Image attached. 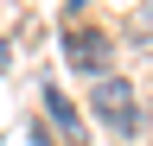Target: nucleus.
Wrapping results in <instances>:
<instances>
[{"label": "nucleus", "instance_id": "3", "mask_svg": "<svg viewBox=\"0 0 153 146\" xmlns=\"http://www.w3.org/2000/svg\"><path fill=\"white\" fill-rule=\"evenodd\" d=\"M45 108H51V121H57V127H70V134H76V108H70L64 95H45Z\"/></svg>", "mask_w": 153, "mask_h": 146}, {"label": "nucleus", "instance_id": "1", "mask_svg": "<svg viewBox=\"0 0 153 146\" xmlns=\"http://www.w3.org/2000/svg\"><path fill=\"white\" fill-rule=\"evenodd\" d=\"M89 108L115 127V134H140V95H134V83H128V76H96Z\"/></svg>", "mask_w": 153, "mask_h": 146}, {"label": "nucleus", "instance_id": "2", "mask_svg": "<svg viewBox=\"0 0 153 146\" xmlns=\"http://www.w3.org/2000/svg\"><path fill=\"white\" fill-rule=\"evenodd\" d=\"M64 51H70V64L76 70H108V38H102V32H70V38H64Z\"/></svg>", "mask_w": 153, "mask_h": 146}]
</instances>
